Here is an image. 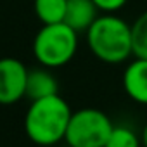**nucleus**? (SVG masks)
Wrapping results in <instances>:
<instances>
[{"label": "nucleus", "instance_id": "1", "mask_svg": "<svg viewBox=\"0 0 147 147\" xmlns=\"http://www.w3.org/2000/svg\"><path fill=\"white\" fill-rule=\"evenodd\" d=\"M71 114L69 104L59 94L33 100L24 116V131L36 145H55L66 138Z\"/></svg>", "mask_w": 147, "mask_h": 147}, {"label": "nucleus", "instance_id": "2", "mask_svg": "<svg viewBox=\"0 0 147 147\" xmlns=\"http://www.w3.org/2000/svg\"><path fill=\"white\" fill-rule=\"evenodd\" d=\"M85 35L90 52L106 64H121L133 55L131 24L119 16H99Z\"/></svg>", "mask_w": 147, "mask_h": 147}, {"label": "nucleus", "instance_id": "3", "mask_svg": "<svg viewBox=\"0 0 147 147\" xmlns=\"http://www.w3.org/2000/svg\"><path fill=\"white\" fill-rule=\"evenodd\" d=\"M78 50V33L66 23L43 24L33 40V55L43 67L66 66Z\"/></svg>", "mask_w": 147, "mask_h": 147}, {"label": "nucleus", "instance_id": "4", "mask_svg": "<svg viewBox=\"0 0 147 147\" xmlns=\"http://www.w3.org/2000/svg\"><path fill=\"white\" fill-rule=\"evenodd\" d=\"M114 125L111 118L95 107H83L71 114L66 144L69 147H106Z\"/></svg>", "mask_w": 147, "mask_h": 147}, {"label": "nucleus", "instance_id": "5", "mask_svg": "<svg viewBox=\"0 0 147 147\" xmlns=\"http://www.w3.org/2000/svg\"><path fill=\"white\" fill-rule=\"evenodd\" d=\"M28 67L16 57L0 59V104L11 106L26 95Z\"/></svg>", "mask_w": 147, "mask_h": 147}, {"label": "nucleus", "instance_id": "6", "mask_svg": "<svg viewBox=\"0 0 147 147\" xmlns=\"http://www.w3.org/2000/svg\"><path fill=\"white\" fill-rule=\"evenodd\" d=\"M123 88L133 102L147 106V59L135 57L126 66L123 73Z\"/></svg>", "mask_w": 147, "mask_h": 147}, {"label": "nucleus", "instance_id": "7", "mask_svg": "<svg viewBox=\"0 0 147 147\" xmlns=\"http://www.w3.org/2000/svg\"><path fill=\"white\" fill-rule=\"evenodd\" d=\"M99 9L92 0H67L64 23L78 35L87 33L99 18Z\"/></svg>", "mask_w": 147, "mask_h": 147}, {"label": "nucleus", "instance_id": "8", "mask_svg": "<svg viewBox=\"0 0 147 147\" xmlns=\"http://www.w3.org/2000/svg\"><path fill=\"white\" fill-rule=\"evenodd\" d=\"M59 94V83L49 67H35L28 71L26 80V95L31 102Z\"/></svg>", "mask_w": 147, "mask_h": 147}, {"label": "nucleus", "instance_id": "9", "mask_svg": "<svg viewBox=\"0 0 147 147\" xmlns=\"http://www.w3.org/2000/svg\"><path fill=\"white\" fill-rule=\"evenodd\" d=\"M67 0H35V14L43 24L64 23Z\"/></svg>", "mask_w": 147, "mask_h": 147}, {"label": "nucleus", "instance_id": "10", "mask_svg": "<svg viewBox=\"0 0 147 147\" xmlns=\"http://www.w3.org/2000/svg\"><path fill=\"white\" fill-rule=\"evenodd\" d=\"M106 147H144L142 137L137 135V131L126 125H114Z\"/></svg>", "mask_w": 147, "mask_h": 147}, {"label": "nucleus", "instance_id": "11", "mask_svg": "<svg viewBox=\"0 0 147 147\" xmlns=\"http://www.w3.org/2000/svg\"><path fill=\"white\" fill-rule=\"evenodd\" d=\"M133 57L147 59V11H144L131 24Z\"/></svg>", "mask_w": 147, "mask_h": 147}, {"label": "nucleus", "instance_id": "12", "mask_svg": "<svg viewBox=\"0 0 147 147\" xmlns=\"http://www.w3.org/2000/svg\"><path fill=\"white\" fill-rule=\"evenodd\" d=\"M92 2L97 5V9L104 14H114L118 11H121L128 0H92Z\"/></svg>", "mask_w": 147, "mask_h": 147}, {"label": "nucleus", "instance_id": "13", "mask_svg": "<svg viewBox=\"0 0 147 147\" xmlns=\"http://www.w3.org/2000/svg\"><path fill=\"white\" fill-rule=\"evenodd\" d=\"M140 137H142V145H144V147H147V123L144 125V128H142V133H140Z\"/></svg>", "mask_w": 147, "mask_h": 147}]
</instances>
